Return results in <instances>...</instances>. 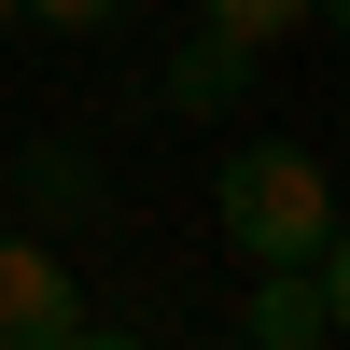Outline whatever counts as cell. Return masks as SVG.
<instances>
[{"mask_svg": "<svg viewBox=\"0 0 350 350\" xmlns=\"http://www.w3.org/2000/svg\"><path fill=\"white\" fill-rule=\"evenodd\" d=\"M0 28H28V14H14V0H0Z\"/></svg>", "mask_w": 350, "mask_h": 350, "instance_id": "cell-11", "label": "cell"}, {"mask_svg": "<svg viewBox=\"0 0 350 350\" xmlns=\"http://www.w3.org/2000/svg\"><path fill=\"white\" fill-rule=\"evenodd\" d=\"M14 14H28V28H70V42H84V28H126L140 0H14Z\"/></svg>", "mask_w": 350, "mask_h": 350, "instance_id": "cell-7", "label": "cell"}, {"mask_svg": "<svg viewBox=\"0 0 350 350\" xmlns=\"http://www.w3.org/2000/svg\"><path fill=\"white\" fill-rule=\"evenodd\" d=\"M308 14H323V28H336V42H350V0H308Z\"/></svg>", "mask_w": 350, "mask_h": 350, "instance_id": "cell-10", "label": "cell"}, {"mask_svg": "<svg viewBox=\"0 0 350 350\" xmlns=\"http://www.w3.org/2000/svg\"><path fill=\"white\" fill-rule=\"evenodd\" d=\"M84 323V295H70V267H56L42 239H0V350H56Z\"/></svg>", "mask_w": 350, "mask_h": 350, "instance_id": "cell-2", "label": "cell"}, {"mask_svg": "<svg viewBox=\"0 0 350 350\" xmlns=\"http://www.w3.org/2000/svg\"><path fill=\"white\" fill-rule=\"evenodd\" d=\"M28 196H42V211H98V168H84L70 140H42V154H28Z\"/></svg>", "mask_w": 350, "mask_h": 350, "instance_id": "cell-6", "label": "cell"}, {"mask_svg": "<svg viewBox=\"0 0 350 350\" xmlns=\"http://www.w3.org/2000/svg\"><path fill=\"white\" fill-rule=\"evenodd\" d=\"M56 350H154V336H98V323H70V336H56Z\"/></svg>", "mask_w": 350, "mask_h": 350, "instance_id": "cell-9", "label": "cell"}, {"mask_svg": "<svg viewBox=\"0 0 350 350\" xmlns=\"http://www.w3.org/2000/svg\"><path fill=\"white\" fill-rule=\"evenodd\" d=\"M239 98H252V42H224V28H196V42L168 56V112H183V126H224Z\"/></svg>", "mask_w": 350, "mask_h": 350, "instance_id": "cell-4", "label": "cell"}, {"mask_svg": "<svg viewBox=\"0 0 350 350\" xmlns=\"http://www.w3.org/2000/svg\"><path fill=\"white\" fill-rule=\"evenodd\" d=\"M211 224L239 239V267H323V239H336V168L323 154H295V140H239L224 154V183H211Z\"/></svg>", "mask_w": 350, "mask_h": 350, "instance_id": "cell-1", "label": "cell"}, {"mask_svg": "<svg viewBox=\"0 0 350 350\" xmlns=\"http://www.w3.org/2000/svg\"><path fill=\"white\" fill-rule=\"evenodd\" d=\"M211 350H252V336H211Z\"/></svg>", "mask_w": 350, "mask_h": 350, "instance_id": "cell-12", "label": "cell"}, {"mask_svg": "<svg viewBox=\"0 0 350 350\" xmlns=\"http://www.w3.org/2000/svg\"><path fill=\"white\" fill-rule=\"evenodd\" d=\"M323 308H336V336H350V224L323 239Z\"/></svg>", "mask_w": 350, "mask_h": 350, "instance_id": "cell-8", "label": "cell"}, {"mask_svg": "<svg viewBox=\"0 0 350 350\" xmlns=\"http://www.w3.org/2000/svg\"><path fill=\"white\" fill-rule=\"evenodd\" d=\"M196 28H224V42L267 56V42H295V28H308V0H196Z\"/></svg>", "mask_w": 350, "mask_h": 350, "instance_id": "cell-5", "label": "cell"}, {"mask_svg": "<svg viewBox=\"0 0 350 350\" xmlns=\"http://www.w3.org/2000/svg\"><path fill=\"white\" fill-rule=\"evenodd\" d=\"M252 350H323L336 308H323V267H252V308H239Z\"/></svg>", "mask_w": 350, "mask_h": 350, "instance_id": "cell-3", "label": "cell"}]
</instances>
